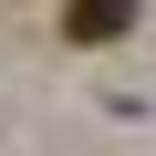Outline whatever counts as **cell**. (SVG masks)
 Masks as SVG:
<instances>
[{
  "mask_svg": "<svg viewBox=\"0 0 156 156\" xmlns=\"http://www.w3.org/2000/svg\"><path fill=\"white\" fill-rule=\"evenodd\" d=\"M135 11H115V0H94V11H62V42H125Z\"/></svg>",
  "mask_w": 156,
  "mask_h": 156,
  "instance_id": "obj_1",
  "label": "cell"
}]
</instances>
